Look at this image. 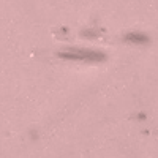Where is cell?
Wrapping results in <instances>:
<instances>
[{"label":"cell","mask_w":158,"mask_h":158,"mask_svg":"<svg viewBox=\"0 0 158 158\" xmlns=\"http://www.w3.org/2000/svg\"><path fill=\"white\" fill-rule=\"evenodd\" d=\"M123 40L127 43H133V44H144L149 41V38L142 33H128V35H125Z\"/></svg>","instance_id":"7a4b0ae2"},{"label":"cell","mask_w":158,"mask_h":158,"mask_svg":"<svg viewBox=\"0 0 158 158\" xmlns=\"http://www.w3.org/2000/svg\"><path fill=\"white\" fill-rule=\"evenodd\" d=\"M59 57L65 60H77V62H89V63H95V62H103L104 54L95 49H81V48H68L59 52Z\"/></svg>","instance_id":"6da1fadb"}]
</instances>
